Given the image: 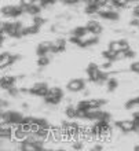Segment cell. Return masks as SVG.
Returning a JSON list of instances; mask_svg holds the SVG:
<instances>
[{
    "label": "cell",
    "instance_id": "1",
    "mask_svg": "<svg viewBox=\"0 0 139 151\" xmlns=\"http://www.w3.org/2000/svg\"><path fill=\"white\" fill-rule=\"evenodd\" d=\"M48 89H50V88L47 87V84H46V83H36L35 85L29 89V92H30V93H33V95H37V96L44 98V96H46V93L48 92Z\"/></svg>",
    "mask_w": 139,
    "mask_h": 151
},
{
    "label": "cell",
    "instance_id": "2",
    "mask_svg": "<svg viewBox=\"0 0 139 151\" xmlns=\"http://www.w3.org/2000/svg\"><path fill=\"white\" fill-rule=\"evenodd\" d=\"M99 74H101V70H99V68H98V65H95V63L88 65L87 76L92 83H98V81H99Z\"/></svg>",
    "mask_w": 139,
    "mask_h": 151
},
{
    "label": "cell",
    "instance_id": "3",
    "mask_svg": "<svg viewBox=\"0 0 139 151\" xmlns=\"http://www.w3.org/2000/svg\"><path fill=\"white\" fill-rule=\"evenodd\" d=\"M17 58H18V56L11 55L10 52H3V54L0 55V69L7 68L8 65H11L12 62L17 59Z\"/></svg>",
    "mask_w": 139,
    "mask_h": 151
},
{
    "label": "cell",
    "instance_id": "4",
    "mask_svg": "<svg viewBox=\"0 0 139 151\" xmlns=\"http://www.w3.org/2000/svg\"><path fill=\"white\" fill-rule=\"evenodd\" d=\"M84 87H85V84L81 78H76V80H72L68 83V89L72 92H80L83 91Z\"/></svg>",
    "mask_w": 139,
    "mask_h": 151
},
{
    "label": "cell",
    "instance_id": "5",
    "mask_svg": "<svg viewBox=\"0 0 139 151\" xmlns=\"http://www.w3.org/2000/svg\"><path fill=\"white\" fill-rule=\"evenodd\" d=\"M116 125L123 132H125V133L135 131V124H134V121H127V119H125V121H117Z\"/></svg>",
    "mask_w": 139,
    "mask_h": 151
},
{
    "label": "cell",
    "instance_id": "6",
    "mask_svg": "<svg viewBox=\"0 0 139 151\" xmlns=\"http://www.w3.org/2000/svg\"><path fill=\"white\" fill-rule=\"evenodd\" d=\"M15 81L17 78L15 77H11V76H4L3 78L0 80V87L3 88V89H10V88H12L14 85H15Z\"/></svg>",
    "mask_w": 139,
    "mask_h": 151
},
{
    "label": "cell",
    "instance_id": "7",
    "mask_svg": "<svg viewBox=\"0 0 139 151\" xmlns=\"http://www.w3.org/2000/svg\"><path fill=\"white\" fill-rule=\"evenodd\" d=\"M51 47H52V43H50V41H44V43H41L39 47H37L36 54H37V56L47 55L48 52H51Z\"/></svg>",
    "mask_w": 139,
    "mask_h": 151
},
{
    "label": "cell",
    "instance_id": "8",
    "mask_svg": "<svg viewBox=\"0 0 139 151\" xmlns=\"http://www.w3.org/2000/svg\"><path fill=\"white\" fill-rule=\"evenodd\" d=\"M85 26H87L90 33H92V35H99V33L102 32V26H101L99 22H96V21H88Z\"/></svg>",
    "mask_w": 139,
    "mask_h": 151
},
{
    "label": "cell",
    "instance_id": "9",
    "mask_svg": "<svg viewBox=\"0 0 139 151\" xmlns=\"http://www.w3.org/2000/svg\"><path fill=\"white\" fill-rule=\"evenodd\" d=\"M66 47V43H65L64 39H58L55 41H52V47H51V52L56 54V52H62Z\"/></svg>",
    "mask_w": 139,
    "mask_h": 151
},
{
    "label": "cell",
    "instance_id": "10",
    "mask_svg": "<svg viewBox=\"0 0 139 151\" xmlns=\"http://www.w3.org/2000/svg\"><path fill=\"white\" fill-rule=\"evenodd\" d=\"M11 114V119H10V122L14 125V128H18L20 127V124L22 122V119H24V115L21 114L18 111H10Z\"/></svg>",
    "mask_w": 139,
    "mask_h": 151
},
{
    "label": "cell",
    "instance_id": "11",
    "mask_svg": "<svg viewBox=\"0 0 139 151\" xmlns=\"http://www.w3.org/2000/svg\"><path fill=\"white\" fill-rule=\"evenodd\" d=\"M29 133H26L25 131H22L21 128H15L14 129V142H24L26 137H28Z\"/></svg>",
    "mask_w": 139,
    "mask_h": 151
},
{
    "label": "cell",
    "instance_id": "12",
    "mask_svg": "<svg viewBox=\"0 0 139 151\" xmlns=\"http://www.w3.org/2000/svg\"><path fill=\"white\" fill-rule=\"evenodd\" d=\"M104 58L107 60H114L119 58V52H116L114 50H111V48H107L106 51H104Z\"/></svg>",
    "mask_w": 139,
    "mask_h": 151
},
{
    "label": "cell",
    "instance_id": "13",
    "mask_svg": "<svg viewBox=\"0 0 139 151\" xmlns=\"http://www.w3.org/2000/svg\"><path fill=\"white\" fill-rule=\"evenodd\" d=\"M88 33H90V30H88L87 26H77V28L73 29V35L77 37H83L85 35H88Z\"/></svg>",
    "mask_w": 139,
    "mask_h": 151
},
{
    "label": "cell",
    "instance_id": "14",
    "mask_svg": "<svg viewBox=\"0 0 139 151\" xmlns=\"http://www.w3.org/2000/svg\"><path fill=\"white\" fill-rule=\"evenodd\" d=\"M51 140L52 142L62 140V131H61V128H51Z\"/></svg>",
    "mask_w": 139,
    "mask_h": 151
},
{
    "label": "cell",
    "instance_id": "15",
    "mask_svg": "<svg viewBox=\"0 0 139 151\" xmlns=\"http://www.w3.org/2000/svg\"><path fill=\"white\" fill-rule=\"evenodd\" d=\"M14 10H15V6H4L3 8H1V14H3L4 17H11V18H14Z\"/></svg>",
    "mask_w": 139,
    "mask_h": 151
},
{
    "label": "cell",
    "instance_id": "16",
    "mask_svg": "<svg viewBox=\"0 0 139 151\" xmlns=\"http://www.w3.org/2000/svg\"><path fill=\"white\" fill-rule=\"evenodd\" d=\"M101 17L102 18H105V19H110V21H117L119 19V12L117 11H109V12H105V14H101Z\"/></svg>",
    "mask_w": 139,
    "mask_h": 151
},
{
    "label": "cell",
    "instance_id": "17",
    "mask_svg": "<svg viewBox=\"0 0 139 151\" xmlns=\"http://www.w3.org/2000/svg\"><path fill=\"white\" fill-rule=\"evenodd\" d=\"M41 8H43L41 6H39V4L35 3V4H32V6H29V7H28V11H26V12L35 17V15H39V12H40V10H41Z\"/></svg>",
    "mask_w": 139,
    "mask_h": 151
},
{
    "label": "cell",
    "instance_id": "18",
    "mask_svg": "<svg viewBox=\"0 0 139 151\" xmlns=\"http://www.w3.org/2000/svg\"><path fill=\"white\" fill-rule=\"evenodd\" d=\"M99 7L96 6V3H92V4H87V7H85V12H87L88 15H91V14H95L98 12Z\"/></svg>",
    "mask_w": 139,
    "mask_h": 151
},
{
    "label": "cell",
    "instance_id": "19",
    "mask_svg": "<svg viewBox=\"0 0 139 151\" xmlns=\"http://www.w3.org/2000/svg\"><path fill=\"white\" fill-rule=\"evenodd\" d=\"M65 113H66V115H68L69 118H75V117H77V107L69 106V107L65 110Z\"/></svg>",
    "mask_w": 139,
    "mask_h": 151
},
{
    "label": "cell",
    "instance_id": "20",
    "mask_svg": "<svg viewBox=\"0 0 139 151\" xmlns=\"http://www.w3.org/2000/svg\"><path fill=\"white\" fill-rule=\"evenodd\" d=\"M109 48L114 50L116 52H123V47H121V41H111L109 44Z\"/></svg>",
    "mask_w": 139,
    "mask_h": 151
},
{
    "label": "cell",
    "instance_id": "21",
    "mask_svg": "<svg viewBox=\"0 0 139 151\" xmlns=\"http://www.w3.org/2000/svg\"><path fill=\"white\" fill-rule=\"evenodd\" d=\"M117 85H119V81H117V80L116 78H109L107 80V89H109V91H114L116 88H117Z\"/></svg>",
    "mask_w": 139,
    "mask_h": 151
},
{
    "label": "cell",
    "instance_id": "22",
    "mask_svg": "<svg viewBox=\"0 0 139 151\" xmlns=\"http://www.w3.org/2000/svg\"><path fill=\"white\" fill-rule=\"evenodd\" d=\"M40 124H39V119H33V122L30 124V133H37L40 129Z\"/></svg>",
    "mask_w": 139,
    "mask_h": 151
},
{
    "label": "cell",
    "instance_id": "23",
    "mask_svg": "<svg viewBox=\"0 0 139 151\" xmlns=\"http://www.w3.org/2000/svg\"><path fill=\"white\" fill-rule=\"evenodd\" d=\"M48 63H50V58H48L47 55L39 56V59H37V65H39V66H47Z\"/></svg>",
    "mask_w": 139,
    "mask_h": 151
},
{
    "label": "cell",
    "instance_id": "24",
    "mask_svg": "<svg viewBox=\"0 0 139 151\" xmlns=\"http://www.w3.org/2000/svg\"><path fill=\"white\" fill-rule=\"evenodd\" d=\"M77 109L80 110H88L90 109V100H81L77 103Z\"/></svg>",
    "mask_w": 139,
    "mask_h": 151
},
{
    "label": "cell",
    "instance_id": "25",
    "mask_svg": "<svg viewBox=\"0 0 139 151\" xmlns=\"http://www.w3.org/2000/svg\"><path fill=\"white\" fill-rule=\"evenodd\" d=\"M50 92H51L52 95H55V96H61V98H64V92H62V89L61 88H50Z\"/></svg>",
    "mask_w": 139,
    "mask_h": 151
},
{
    "label": "cell",
    "instance_id": "26",
    "mask_svg": "<svg viewBox=\"0 0 139 151\" xmlns=\"http://www.w3.org/2000/svg\"><path fill=\"white\" fill-rule=\"evenodd\" d=\"M136 104H139L138 98H135V99H130L127 103H125V109H132L134 106H136Z\"/></svg>",
    "mask_w": 139,
    "mask_h": 151
},
{
    "label": "cell",
    "instance_id": "27",
    "mask_svg": "<svg viewBox=\"0 0 139 151\" xmlns=\"http://www.w3.org/2000/svg\"><path fill=\"white\" fill-rule=\"evenodd\" d=\"M107 80H109V74L101 70V74H99V81H98V83H105V81H107Z\"/></svg>",
    "mask_w": 139,
    "mask_h": 151
},
{
    "label": "cell",
    "instance_id": "28",
    "mask_svg": "<svg viewBox=\"0 0 139 151\" xmlns=\"http://www.w3.org/2000/svg\"><path fill=\"white\" fill-rule=\"evenodd\" d=\"M77 118H87V110L77 109Z\"/></svg>",
    "mask_w": 139,
    "mask_h": 151
},
{
    "label": "cell",
    "instance_id": "29",
    "mask_svg": "<svg viewBox=\"0 0 139 151\" xmlns=\"http://www.w3.org/2000/svg\"><path fill=\"white\" fill-rule=\"evenodd\" d=\"M39 124H40V127H44V128H50V124H48V121H47V119L39 118Z\"/></svg>",
    "mask_w": 139,
    "mask_h": 151
},
{
    "label": "cell",
    "instance_id": "30",
    "mask_svg": "<svg viewBox=\"0 0 139 151\" xmlns=\"http://www.w3.org/2000/svg\"><path fill=\"white\" fill-rule=\"evenodd\" d=\"M36 0H21V4H24V6H26V7H29V6H32V4H35Z\"/></svg>",
    "mask_w": 139,
    "mask_h": 151
},
{
    "label": "cell",
    "instance_id": "31",
    "mask_svg": "<svg viewBox=\"0 0 139 151\" xmlns=\"http://www.w3.org/2000/svg\"><path fill=\"white\" fill-rule=\"evenodd\" d=\"M135 56V52L131 51V50H128V51L124 52V58H134Z\"/></svg>",
    "mask_w": 139,
    "mask_h": 151
},
{
    "label": "cell",
    "instance_id": "32",
    "mask_svg": "<svg viewBox=\"0 0 139 151\" xmlns=\"http://www.w3.org/2000/svg\"><path fill=\"white\" fill-rule=\"evenodd\" d=\"M121 47H123V52H125V51H128V50H131V48H130V44L127 43V41H121Z\"/></svg>",
    "mask_w": 139,
    "mask_h": 151
},
{
    "label": "cell",
    "instance_id": "33",
    "mask_svg": "<svg viewBox=\"0 0 139 151\" xmlns=\"http://www.w3.org/2000/svg\"><path fill=\"white\" fill-rule=\"evenodd\" d=\"M131 70L135 73H139V62H135V63L131 65Z\"/></svg>",
    "mask_w": 139,
    "mask_h": 151
},
{
    "label": "cell",
    "instance_id": "34",
    "mask_svg": "<svg viewBox=\"0 0 139 151\" xmlns=\"http://www.w3.org/2000/svg\"><path fill=\"white\" fill-rule=\"evenodd\" d=\"M73 150H81V147H83V143L81 142H76V143H73Z\"/></svg>",
    "mask_w": 139,
    "mask_h": 151
},
{
    "label": "cell",
    "instance_id": "35",
    "mask_svg": "<svg viewBox=\"0 0 139 151\" xmlns=\"http://www.w3.org/2000/svg\"><path fill=\"white\" fill-rule=\"evenodd\" d=\"M8 92H10V95H12V96H17V95H18V92H20V91H18L17 88H14V87H12V88H10V89H8Z\"/></svg>",
    "mask_w": 139,
    "mask_h": 151
},
{
    "label": "cell",
    "instance_id": "36",
    "mask_svg": "<svg viewBox=\"0 0 139 151\" xmlns=\"http://www.w3.org/2000/svg\"><path fill=\"white\" fill-rule=\"evenodd\" d=\"M64 1H65V4H77L81 0H64Z\"/></svg>",
    "mask_w": 139,
    "mask_h": 151
},
{
    "label": "cell",
    "instance_id": "37",
    "mask_svg": "<svg viewBox=\"0 0 139 151\" xmlns=\"http://www.w3.org/2000/svg\"><path fill=\"white\" fill-rule=\"evenodd\" d=\"M106 1H107V0H96L95 3H96V6H98V7H101V6H105V4H106Z\"/></svg>",
    "mask_w": 139,
    "mask_h": 151
},
{
    "label": "cell",
    "instance_id": "38",
    "mask_svg": "<svg viewBox=\"0 0 139 151\" xmlns=\"http://www.w3.org/2000/svg\"><path fill=\"white\" fill-rule=\"evenodd\" d=\"M92 150H94V151L102 150V146H101V144H96V146H94V147H92Z\"/></svg>",
    "mask_w": 139,
    "mask_h": 151
},
{
    "label": "cell",
    "instance_id": "39",
    "mask_svg": "<svg viewBox=\"0 0 139 151\" xmlns=\"http://www.w3.org/2000/svg\"><path fill=\"white\" fill-rule=\"evenodd\" d=\"M134 14H135L136 17H139V4H138V6H136L135 8H134Z\"/></svg>",
    "mask_w": 139,
    "mask_h": 151
},
{
    "label": "cell",
    "instance_id": "40",
    "mask_svg": "<svg viewBox=\"0 0 139 151\" xmlns=\"http://www.w3.org/2000/svg\"><path fill=\"white\" fill-rule=\"evenodd\" d=\"M131 25H138V26H139V21H138V19L131 21Z\"/></svg>",
    "mask_w": 139,
    "mask_h": 151
},
{
    "label": "cell",
    "instance_id": "41",
    "mask_svg": "<svg viewBox=\"0 0 139 151\" xmlns=\"http://www.w3.org/2000/svg\"><path fill=\"white\" fill-rule=\"evenodd\" d=\"M6 106H7V102H6V100H1V107H6Z\"/></svg>",
    "mask_w": 139,
    "mask_h": 151
},
{
    "label": "cell",
    "instance_id": "42",
    "mask_svg": "<svg viewBox=\"0 0 139 151\" xmlns=\"http://www.w3.org/2000/svg\"><path fill=\"white\" fill-rule=\"evenodd\" d=\"M96 0H85V3L87 4H92V3H95Z\"/></svg>",
    "mask_w": 139,
    "mask_h": 151
},
{
    "label": "cell",
    "instance_id": "43",
    "mask_svg": "<svg viewBox=\"0 0 139 151\" xmlns=\"http://www.w3.org/2000/svg\"><path fill=\"white\" fill-rule=\"evenodd\" d=\"M130 1H135V0H130Z\"/></svg>",
    "mask_w": 139,
    "mask_h": 151
},
{
    "label": "cell",
    "instance_id": "44",
    "mask_svg": "<svg viewBox=\"0 0 139 151\" xmlns=\"http://www.w3.org/2000/svg\"><path fill=\"white\" fill-rule=\"evenodd\" d=\"M138 102H139V96H138Z\"/></svg>",
    "mask_w": 139,
    "mask_h": 151
}]
</instances>
